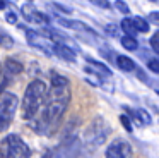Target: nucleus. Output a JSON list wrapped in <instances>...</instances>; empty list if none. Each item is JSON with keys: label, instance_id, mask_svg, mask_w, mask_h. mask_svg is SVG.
<instances>
[{"label": "nucleus", "instance_id": "obj_13", "mask_svg": "<svg viewBox=\"0 0 159 158\" xmlns=\"http://www.w3.org/2000/svg\"><path fill=\"white\" fill-rule=\"evenodd\" d=\"M115 64H116V67L121 69L123 72H132V71L137 69L135 62L132 60L130 57H127V55H115Z\"/></svg>", "mask_w": 159, "mask_h": 158}, {"label": "nucleus", "instance_id": "obj_26", "mask_svg": "<svg viewBox=\"0 0 159 158\" xmlns=\"http://www.w3.org/2000/svg\"><path fill=\"white\" fill-rule=\"evenodd\" d=\"M93 3H96L98 7H101V9H110L111 3L108 2V0H93Z\"/></svg>", "mask_w": 159, "mask_h": 158}, {"label": "nucleus", "instance_id": "obj_4", "mask_svg": "<svg viewBox=\"0 0 159 158\" xmlns=\"http://www.w3.org/2000/svg\"><path fill=\"white\" fill-rule=\"evenodd\" d=\"M31 155V150L26 144V141L17 134H7L0 143V156H14V158H24Z\"/></svg>", "mask_w": 159, "mask_h": 158}, {"label": "nucleus", "instance_id": "obj_23", "mask_svg": "<svg viewBox=\"0 0 159 158\" xmlns=\"http://www.w3.org/2000/svg\"><path fill=\"white\" fill-rule=\"evenodd\" d=\"M120 120H121V124H123V127L128 131V132H132V122H130V119H128L127 115H120Z\"/></svg>", "mask_w": 159, "mask_h": 158}, {"label": "nucleus", "instance_id": "obj_3", "mask_svg": "<svg viewBox=\"0 0 159 158\" xmlns=\"http://www.w3.org/2000/svg\"><path fill=\"white\" fill-rule=\"evenodd\" d=\"M111 127L103 117H96L93 122L87 126V129L84 131V144H89V146L96 148L99 144H103L106 141V137L110 136Z\"/></svg>", "mask_w": 159, "mask_h": 158}, {"label": "nucleus", "instance_id": "obj_9", "mask_svg": "<svg viewBox=\"0 0 159 158\" xmlns=\"http://www.w3.org/2000/svg\"><path fill=\"white\" fill-rule=\"evenodd\" d=\"M58 24L63 27H67V29H75V31H82V33H89L93 34V36H96V31L93 29V27H89L86 22H82V21H75V19H65V17H60L58 16Z\"/></svg>", "mask_w": 159, "mask_h": 158}, {"label": "nucleus", "instance_id": "obj_6", "mask_svg": "<svg viewBox=\"0 0 159 158\" xmlns=\"http://www.w3.org/2000/svg\"><path fill=\"white\" fill-rule=\"evenodd\" d=\"M26 40L31 47L39 48L43 53L46 55H53V47H55V41L52 38H48L45 33L41 31H33V29H26Z\"/></svg>", "mask_w": 159, "mask_h": 158}, {"label": "nucleus", "instance_id": "obj_27", "mask_svg": "<svg viewBox=\"0 0 159 158\" xmlns=\"http://www.w3.org/2000/svg\"><path fill=\"white\" fill-rule=\"evenodd\" d=\"M147 19L152 21V22H156V24H159V10H156V12H151V14L147 16Z\"/></svg>", "mask_w": 159, "mask_h": 158}, {"label": "nucleus", "instance_id": "obj_28", "mask_svg": "<svg viewBox=\"0 0 159 158\" xmlns=\"http://www.w3.org/2000/svg\"><path fill=\"white\" fill-rule=\"evenodd\" d=\"M5 7H7V2L5 0H0V10H4Z\"/></svg>", "mask_w": 159, "mask_h": 158}, {"label": "nucleus", "instance_id": "obj_15", "mask_svg": "<svg viewBox=\"0 0 159 158\" xmlns=\"http://www.w3.org/2000/svg\"><path fill=\"white\" fill-rule=\"evenodd\" d=\"M120 27H121V31H123L125 34H132V36H137V33H139V29L135 27V24H134V17H125V19L121 21Z\"/></svg>", "mask_w": 159, "mask_h": 158}, {"label": "nucleus", "instance_id": "obj_18", "mask_svg": "<svg viewBox=\"0 0 159 158\" xmlns=\"http://www.w3.org/2000/svg\"><path fill=\"white\" fill-rule=\"evenodd\" d=\"M0 47L2 48H12L14 47L12 36L9 33H5V31H2V29H0Z\"/></svg>", "mask_w": 159, "mask_h": 158}, {"label": "nucleus", "instance_id": "obj_21", "mask_svg": "<svg viewBox=\"0 0 159 158\" xmlns=\"http://www.w3.org/2000/svg\"><path fill=\"white\" fill-rule=\"evenodd\" d=\"M115 7H116L121 14H125V16H127V14H130V7H128L123 0H115Z\"/></svg>", "mask_w": 159, "mask_h": 158}, {"label": "nucleus", "instance_id": "obj_20", "mask_svg": "<svg viewBox=\"0 0 159 158\" xmlns=\"http://www.w3.org/2000/svg\"><path fill=\"white\" fill-rule=\"evenodd\" d=\"M104 33H106L108 36H115V38H116L118 33H120V27L115 26V24H106V26H104Z\"/></svg>", "mask_w": 159, "mask_h": 158}, {"label": "nucleus", "instance_id": "obj_31", "mask_svg": "<svg viewBox=\"0 0 159 158\" xmlns=\"http://www.w3.org/2000/svg\"><path fill=\"white\" fill-rule=\"evenodd\" d=\"M157 95H159V91H157Z\"/></svg>", "mask_w": 159, "mask_h": 158}, {"label": "nucleus", "instance_id": "obj_1", "mask_svg": "<svg viewBox=\"0 0 159 158\" xmlns=\"http://www.w3.org/2000/svg\"><path fill=\"white\" fill-rule=\"evenodd\" d=\"M70 103V84H50L48 96L45 100L41 112L31 120L34 129L39 134L52 136L58 129L60 119L63 117Z\"/></svg>", "mask_w": 159, "mask_h": 158}, {"label": "nucleus", "instance_id": "obj_30", "mask_svg": "<svg viewBox=\"0 0 159 158\" xmlns=\"http://www.w3.org/2000/svg\"><path fill=\"white\" fill-rule=\"evenodd\" d=\"M89 2H93V0H89Z\"/></svg>", "mask_w": 159, "mask_h": 158}, {"label": "nucleus", "instance_id": "obj_7", "mask_svg": "<svg viewBox=\"0 0 159 158\" xmlns=\"http://www.w3.org/2000/svg\"><path fill=\"white\" fill-rule=\"evenodd\" d=\"M106 158H125L132 155V146L123 139H115L106 150Z\"/></svg>", "mask_w": 159, "mask_h": 158}, {"label": "nucleus", "instance_id": "obj_25", "mask_svg": "<svg viewBox=\"0 0 159 158\" xmlns=\"http://www.w3.org/2000/svg\"><path fill=\"white\" fill-rule=\"evenodd\" d=\"M5 21H7L9 24H17V16H16L14 12H7L5 14Z\"/></svg>", "mask_w": 159, "mask_h": 158}, {"label": "nucleus", "instance_id": "obj_10", "mask_svg": "<svg viewBox=\"0 0 159 158\" xmlns=\"http://www.w3.org/2000/svg\"><path fill=\"white\" fill-rule=\"evenodd\" d=\"M86 81L91 82L93 86H98V88H104L106 91H113L115 89L111 82H104V79L101 77V72L93 71L89 65H86Z\"/></svg>", "mask_w": 159, "mask_h": 158}, {"label": "nucleus", "instance_id": "obj_22", "mask_svg": "<svg viewBox=\"0 0 159 158\" xmlns=\"http://www.w3.org/2000/svg\"><path fill=\"white\" fill-rule=\"evenodd\" d=\"M149 43H151L152 52H154L156 55H159V34H157V33H154V36L149 40Z\"/></svg>", "mask_w": 159, "mask_h": 158}, {"label": "nucleus", "instance_id": "obj_24", "mask_svg": "<svg viewBox=\"0 0 159 158\" xmlns=\"http://www.w3.org/2000/svg\"><path fill=\"white\" fill-rule=\"evenodd\" d=\"M52 5H53V7H55V9H57V10H60V12H63V14H70V12H72V10H70V9H69V7H65V5H62V3H58V2H53V3H52Z\"/></svg>", "mask_w": 159, "mask_h": 158}, {"label": "nucleus", "instance_id": "obj_2", "mask_svg": "<svg viewBox=\"0 0 159 158\" xmlns=\"http://www.w3.org/2000/svg\"><path fill=\"white\" fill-rule=\"evenodd\" d=\"M48 89L50 88L46 86V82L41 79H34L28 84L21 103V115L24 120L31 122L33 119L38 117V113L41 112L43 105H45L46 96H48Z\"/></svg>", "mask_w": 159, "mask_h": 158}, {"label": "nucleus", "instance_id": "obj_14", "mask_svg": "<svg viewBox=\"0 0 159 158\" xmlns=\"http://www.w3.org/2000/svg\"><path fill=\"white\" fill-rule=\"evenodd\" d=\"M86 62H87V65H89L93 71L101 72V74L106 76V77H110V76H111V71L103 64V62H98V60H94V58H91V57H86Z\"/></svg>", "mask_w": 159, "mask_h": 158}, {"label": "nucleus", "instance_id": "obj_16", "mask_svg": "<svg viewBox=\"0 0 159 158\" xmlns=\"http://www.w3.org/2000/svg\"><path fill=\"white\" fill-rule=\"evenodd\" d=\"M120 43H121V47H123L125 50H130V52L139 50V41H137V38L132 36V34H125V36L120 40Z\"/></svg>", "mask_w": 159, "mask_h": 158}, {"label": "nucleus", "instance_id": "obj_12", "mask_svg": "<svg viewBox=\"0 0 159 158\" xmlns=\"http://www.w3.org/2000/svg\"><path fill=\"white\" fill-rule=\"evenodd\" d=\"M125 110H127L128 113H130V117L134 120H137V124L139 126H151L152 124V119H151V115L147 113V110H144V108H135V110H128L127 106H125Z\"/></svg>", "mask_w": 159, "mask_h": 158}, {"label": "nucleus", "instance_id": "obj_11", "mask_svg": "<svg viewBox=\"0 0 159 158\" xmlns=\"http://www.w3.org/2000/svg\"><path fill=\"white\" fill-rule=\"evenodd\" d=\"M22 72V64L17 60V58H5L4 60V77L7 79V82L11 81L12 77H16V76H19Z\"/></svg>", "mask_w": 159, "mask_h": 158}, {"label": "nucleus", "instance_id": "obj_19", "mask_svg": "<svg viewBox=\"0 0 159 158\" xmlns=\"http://www.w3.org/2000/svg\"><path fill=\"white\" fill-rule=\"evenodd\" d=\"M147 67L154 74H159V55L156 58H147Z\"/></svg>", "mask_w": 159, "mask_h": 158}, {"label": "nucleus", "instance_id": "obj_8", "mask_svg": "<svg viewBox=\"0 0 159 158\" xmlns=\"http://www.w3.org/2000/svg\"><path fill=\"white\" fill-rule=\"evenodd\" d=\"M22 16H24V19L28 21V22H36V24H48L50 22V17L46 16L45 12H39V10L33 9L31 5H22L21 9Z\"/></svg>", "mask_w": 159, "mask_h": 158}, {"label": "nucleus", "instance_id": "obj_5", "mask_svg": "<svg viewBox=\"0 0 159 158\" xmlns=\"http://www.w3.org/2000/svg\"><path fill=\"white\" fill-rule=\"evenodd\" d=\"M19 106V100L14 93L0 91V132L7 131Z\"/></svg>", "mask_w": 159, "mask_h": 158}, {"label": "nucleus", "instance_id": "obj_29", "mask_svg": "<svg viewBox=\"0 0 159 158\" xmlns=\"http://www.w3.org/2000/svg\"><path fill=\"white\" fill-rule=\"evenodd\" d=\"M156 33H157V34H159V31H156Z\"/></svg>", "mask_w": 159, "mask_h": 158}, {"label": "nucleus", "instance_id": "obj_17", "mask_svg": "<svg viewBox=\"0 0 159 158\" xmlns=\"http://www.w3.org/2000/svg\"><path fill=\"white\" fill-rule=\"evenodd\" d=\"M134 24H135V27L139 29V33H147L149 31V21L147 19H144L142 16H135L134 17Z\"/></svg>", "mask_w": 159, "mask_h": 158}]
</instances>
